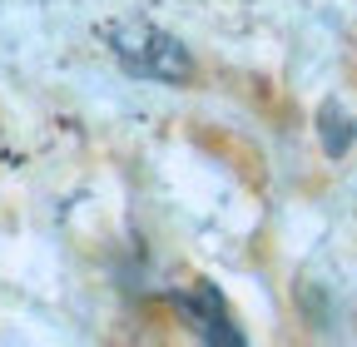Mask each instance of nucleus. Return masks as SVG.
I'll list each match as a JSON object with an SVG mask.
<instances>
[{
  "label": "nucleus",
  "mask_w": 357,
  "mask_h": 347,
  "mask_svg": "<svg viewBox=\"0 0 357 347\" xmlns=\"http://www.w3.org/2000/svg\"><path fill=\"white\" fill-rule=\"evenodd\" d=\"M105 45L109 55L139 79H159V84H184L194 79V55L184 50V40H174L169 30L149 25V20H114L105 25Z\"/></svg>",
  "instance_id": "f257e3e1"
},
{
  "label": "nucleus",
  "mask_w": 357,
  "mask_h": 347,
  "mask_svg": "<svg viewBox=\"0 0 357 347\" xmlns=\"http://www.w3.org/2000/svg\"><path fill=\"white\" fill-rule=\"evenodd\" d=\"M178 308L189 313V323H194L208 342H243V332H238V323H234V313H229V302L218 298L213 283H194L189 293H178Z\"/></svg>",
  "instance_id": "f03ea898"
}]
</instances>
